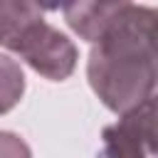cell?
<instances>
[{"mask_svg":"<svg viewBox=\"0 0 158 158\" xmlns=\"http://www.w3.org/2000/svg\"><path fill=\"white\" fill-rule=\"evenodd\" d=\"M86 77L99 101L118 116L151 101L156 89V10L123 2L91 47Z\"/></svg>","mask_w":158,"mask_h":158,"instance_id":"6da1fadb","label":"cell"},{"mask_svg":"<svg viewBox=\"0 0 158 158\" xmlns=\"http://www.w3.org/2000/svg\"><path fill=\"white\" fill-rule=\"evenodd\" d=\"M153 118V99L123 114L101 131V151L96 158H156Z\"/></svg>","mask_w":158,"mask_h":158,"instance_id":"3957f363","label":"cell"},{"mask_svg":"<svg viewBox=\"0 0 158 158\" xmlns=\"http://www.w3.org/2000/svg\"><path fill=\"white\" fill-rule=\"evenodd\" d=\"M0 158H32V151L17 133L0 131Z\"/></svg>","mask_w":158,"mask_h":158,"instance_id":"52a82bcc","label":"cell"},{"mask_svg":"<svg viewBox=\"0 0 158 158\" xmlns=\"http://www.w3.org/2000/svg\"><path fill=\"white\" fill-rule=\"evenodd\" d=\"M25 94V74H22V67L0 54V116L7 114L10 109H15L20 104Z\"/></svg>","mask_w":158,"mask_h":158,"instance_id":"8992f818","label":"cell"},{"mask_svg":"<svg viewBox=\"0 0 158 158\" xmlns=\"http://www.w3.org/2000/svg\"><path fill=\"white\" fill-rule=\"evenodd\" d=\"M123 2H69L62 7L67 25L86 42L96 44L101 40V35L109 30V25L114 22L116 12L121 10Z\"/></svg>","mask_w":158,"mask_h":158,"instance_id":"277c9868","label":"cell"},{"mask_svg":"<svg viewBox=\"0 0 158 158\" xmlns=\"http://www.w3.org/2000/svg\"><path fill=\"white\" fill-rule=\"evenodd\" d=\"M7 49L15 52L25 64H30L37 74H42L49 81L69 79L79 59L77 44L44 20L30 22Z\"/></svg>","mask_w":158,"mask_h":158,"instance_id":"7a4b0ae2","label":"cell"},{"mask_svg":"<svg viewBox=\"0 0 158 158\" xmlns=\"http://www.w3.org/2000/svg\"><path fill=\"white\" fill-rule=\"evenodd\" d=\"M35 20H42V7L35 2L0 0V44L10 47L17 35Z\"/></svg>","mask_w":158,"mask_h":158,"instance_id":"5b68a950","label":"cell"}]
</instances>
